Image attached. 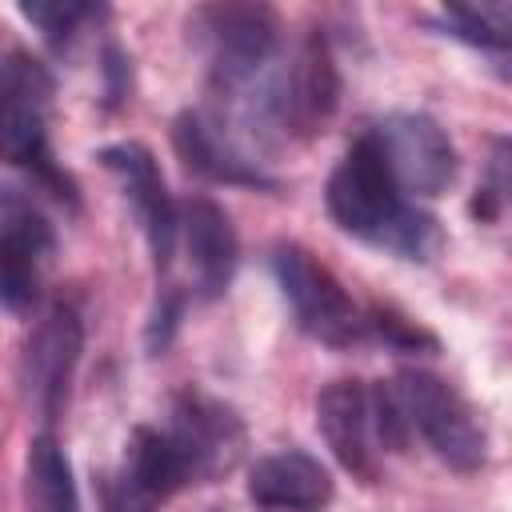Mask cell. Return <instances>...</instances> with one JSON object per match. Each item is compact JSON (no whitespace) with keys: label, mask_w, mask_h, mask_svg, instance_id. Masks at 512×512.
I'll return each mask as SVG.
<instances>
[{"label":"cell","mask_w":512,"mask_h":512,"mask_svg":"<svg viewBox=\"0 0 512 512\" xmlns=\"http://www.w3.org/2000/svg\"><path fill=\"white\" fill-rule=\"evenodd\" d=\"M324 204L340 232H348L372 248L396 252L404 260L428 264L444 248L440 220L396 188V180L388 176L384 160L376 156V148L368 144L364 132L352 140V148L332 168Z\"/></svg>","instance_id":"cell-1"},{"label":"cell","mask_w":512,"mask_h":512,"mask_svg":"<svg viewBox=\"0 0 512 512\" xmlns=\"http://www.w3.org/2000/svg\"><path fill=\"white\" fill-rule=\"evenodd\" d=\"M188 32L204 52L208 84L224 112L240 108L280 64L284 24L268 4H200L188 16Z\"/></svg>","instance_id":"cell-2"},{"label":"cell","mask_w":512,"mask_h":512,"mask_svg":"<svg viewBox=\"0 0 512 512\" xmlns=\"http://www.w3.org/2000/svg\"><path fill=\"white\" fill-rule=\"evenodd\" d=\"M52 72L20 44L0 40V160L24 168L40 192L76 204V184L56 168L48 148Z\"/></svg>","instance_id":"cell-3"},{"label":"cell","mask_w":512,"mask_h":512,"mask_svg":"<svg viewBox=\"0 0 512 512\" xmlns=\"http://www.w3.org/2000/svg\"><path fill=\"white\" fill-rule=\"evenodd\" d=\"M388 388L408 420V432H420L452 472H480L488 464V428L456 384L428 368H400Z\"/></svg>","instance_id":"cell-4"},{"label":"cell","mask_w":512,"mask_h":512,"mask_svg":"<svg viewBox=\"0 0 512 512\" xmlns=\"http://www.w3.org/2000/svg\"><path fill=\"white\" fill-rule=\"evenodd\" d=\"M272 276L296 316V328L328 348H352L364 340V312L336 280L328 264H320L304 244L280 240L272 248Z\"/></svg>","instance_id":"cell-5"},{"label":"cell","mask_w":512,"mask_h":512,"mask_svg":"<svg viewBox=\"0 0 512 512\" xmlns=\"http://www.w3.org/2000/svg\"><path fill=\"white\" fill-rule=\"evenodd\" d=\"M364 136L408 200H432L456 180V144L428 112H388L376 124H368Z\"/></svg>","instance_id":"cell-6"},{"label":"cell","mask_w":512,"mask_h":512,"mask_svg":"<svg viewBox=\"0 0 512 512\" xmlns=\"http://www.w3.org/2000/svg\"><path fill=\"white\" fill-rule=\"evenodd\" d=\"M164 436L180 452L192 484H208V480L228 476L248 448V432H244L240 412L232 404H224L220 396L192 388V384L172 396Z\"/></svg>","instance_id":"cell-7"},{"label":"cell","mask_w":512,"mask_h":512,"mask_svg":"<svg viewBox=\"0 0 512 512\" xmlns=\"http://www.w3.org/2000/svg\"><path fill=\"white\" fill-rule=\"evenodd\" d=\"M80 352H84L80 312L64 300L48 304L40 312V320L32 324V332L24 340V352H20V388H24V400L36 408V416L44 424H52L64 412Z\"/></svg>","instance_id":"cell-8"},{"label":"cell","mask_w":512,"mask_h":512,"mask_svg":"<svg viewBox=\"0 0 512 512\" xmlns=\"http://www.w3.org/2000/svg\"><path fill=\"white\" fill-rule=\"evenodd\" d=\"M96 160L120 180L124 200H128V208H132V216L148 240L156 272H168L172 252H176V232H180V204L168 196V184H164L156 156L136 140H120V144L100 148Z\"/></svg>","instance_id":"cell-9"},{"label":"cell","mask_w":512,"mask_h":512,"mask_svg":"<svg viewBox=\"0 0 512 512\" xmlns=\"http://www.w3.org/2000/svg\"><path fill=\"white\" fill-rule=\"evenodd\" d=\"M172 144L188 172L212 184H240V188H276V176L264 172L260 160L244 152L236 132L204 108H184L172 120Z\"/></svg>","instance_id":"cell-10"},{"label":"cell","mask_w":512,"mask_h":512,"mask_svg":"<svg viewBox=\"0 0 512 512\" xmlns=\"http://www.w3.org/2000/svg\"><path fill=\"white\" fill-rule=\"evenodd\" d=\"M316 428L336 456L344 472L372 484L376 464V436H372V412H368V384L364 380H332L316 392Z\"/></svg>","instance_id":"cell-11"},{"label":"cell","mask_w":512,"mask_h":512,"mask_svg":"<svg viewBox=\"0 0 512 512\" xmlns=\"http://www.w3.org/2000/svg\"><path fill=\"white\" fill-rule=\"evenodd\" d=\"M332 472L304 448H280L248 468V500L260 512H328Z\"/></svg>","instance_id":"cell-12"},{"label":"cell","mask_w":512,"mask_h":512,"mask_svg":"<svg viewBox=\"0 0 512 512\" xmlns=\"http://www.w3.org/2000/svg\"><path fill=\"white\" fill-rule=\"evenodd\" d=\"M180 232H184L196 296L200 300L224 296L240 264V240L228 212L208 196H192L180 204Z\"/></svg>","instance_id":"cell-13"},{"label":"cell","mask_w":512,"mask_h":512,"mask_svg":"<svg viewBox=\"0 0 512 512\" xmlns=\"http://www.w3.org/2000/svg\"><path fill=\"white\" fill-rule=\"evenodd\" d=\"M112 476L144 504H164L168 496H176L180 488H188V468L180 460V452L172 448V440L164 436V428H132L128 444H124V460L112 468Z\"/></svg>","instance_id":"cell-14"},{"label":"cell","mask_w":512,"mask_h":512,"mask_svg":"<svg viewBox=\"0 0 512 512\" xmlns=\"http://www.w3.org/2000/svg\"><path fill=\"white\" fill-rule=\"evenodd\" d=\"M24 512H80L72 464H68L60 440L52 436V428H44L28 444V460H24Z\"/></svg>","instance_id":"cell-15"},{"label":"cell","mask_w":512,"mask_h":512,"mask_svg":"<svg viewBox=\"0 0 512 512\" xmlns=\"http://www.w3.org/2000/svg\"><path fill=\"white\" fill-rule=\"evenodd\" d=\"M0 248L24 256L32 264L48 260L56 248V232H52L44 208L24 188H0Z\"/></svg>","instance_id":"cell-16"},{"label":"cell","mask_w":512,"mask_h":512,"mask_svg":"<svg viewBox=\"0 0 512 512\" xmlns=\"http://www.w3.org/2000/svg\"><path fill=\"white\" fill-rule=\"evenodd\" d=\"M448 36L504 56L512 44V0H480V4H448L440 12Z\"/></svg>","instance_id":"cell-17"},{"label":"cell","mask_w":512,"mask_h":512,"mask_svg":"<svg viewBox=\"0 0 512 512\" xmlns=\"http://www.w3.org/2000/svg\"><path fill=\"white\" fill-rule=\"evenodd\" d=\"M20 16L40 28V36L52 52H64L72 44V36L88 20L108 16V8L104 4H76V0H48V4H20Z\"/></svg>","instance_id":"cell-18"},{"label":"cell","mask_w":512,"mask_h":512,"mask_svg":"<svg viewBox=\"0 0 512 512\" xmlns=\"http://www.w3.org/2000/svg\"><path fill=\"white\" fill-rule=\"evenodd\" d=\"M364 340H380L392 352H436L440 348L428 328H420L392 304H372L364 312Z\"/></svg>","instance_id":"cell-19"},{"label":"cell","mask_w":512,"mask_h":512,"mask_svg":"<svg viewBox=\"0 0 512 512\" xmlns=\"http://www.w3.org/2000/svg\"><path fill=\"white\" fill-rule=\"evenodd\" d=\"M40 264L0 248V304L12 308V312H28L32 300H36V288H40Z\"/></svg>","instance_id":"cell-20"},{"label":"cell","mask_w":512,"mask_h":512,"mask_svg":"<svg viewBox=\"0 0 512 512\" xmlns=\"http://www.w3.org/2000/svg\"><path fill=\"white\" fill-rule=\"evenodd\" d=\"M504 200H508V140L500 136V140H496V152H492V160H488V180L476 188L472 216L484 220V224H492V220H500Z\"/></svg>","instance_id":"cell-21"},{"label":"cell","mask_w":512,"mask_h":512,"mask_svg":"<svg viewBox=\"0 0 512 512\" xmlns=\"http://www.w3.org/2000/svg\"><path fill=\"white\" fill-rule=\"evenodd\" d=\"M180 312H184V300H180V292H164L160 300H156V308H152V320H148V352L156 356V352H164L168 344H172V336H176V324H180Z\"/></svg>","instance_id":"cell-22"},{"label":"cell","mask_w":512,"mask_h":512,"mask_svg":"<svg viewBox=\"0 0 512 512\" xmlns=\"http://www.w3.org/2000/svg\"><path fill=\"white\" fill-rule=\"evenodd\" d=\"M96 496H100V508H104V512H156L152 504L136 500L112 472H100V476H96Z\"/></svg>","instance_id":"cell-23"}]
</instances>
